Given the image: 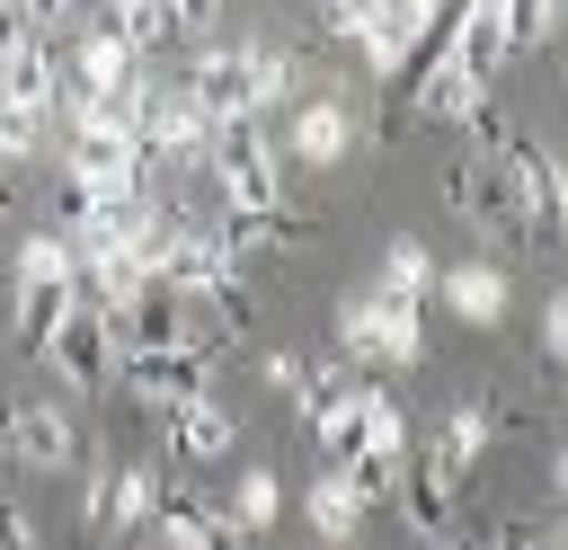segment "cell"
Returning <instances> with one entry per match:
<instances>
[{"mask_svg":"<svg viewBox=\"0 0 568 550\" xmlns=\"http://www.w3.org/2000/svg\"><path fill=\"white\" fill-rule=\"evenodd\" d=\"M9 452H18L27 470L62 479V470L80 461V426H71L53 399H9Z\"/></svg>","mask_w":568,"mask_h":550,"instance_id":"13","label":"cell"},{"mask_svg":"<svg viewBox=\"0 0 568 550\" xmlns=\"http://www.w3.org/2000/svg\"><path fill=\"white\" fill-rule=\"evenodd\" d=\"M550 488H559V497H568V444H559V452H550Z\"/></svg>","mask_w":568,"mask_h":550,"instance_id":"35","label":"cell"},{"mask_svg":"<svg viewBox=\"0 0 568 550\" xmlns=\"http://www.w3.org/2000/svg\"><path fill=\"white\" fill-rule=\"evenodd\" d=\"M497 177H506V195H515V213H524V240H532V257H541V248L568 231V169H559V151L532 142V133H506Z\"/></svg>","mask_w":568,"mask_h":550,"instance_id":"3","label":"cell"},{"mask_svg":"<svg viewBox=\"0 0 568 550\" xmlns=\"http://www.w3.org/2000/svg\"><path fill=\"white\" fill-rule=\"evenodd\" d=\"M302 515H311V532H320L328 550H355V541H364V515H373V506L355 497V479H346V470H320V479L302 488Z\"/></svg>","mask_w":568,"mask_h":550,"instance_id":"20","label":"cell"},{"mask_svg":"<svg viewBox=\"0 0 568 550\" xmlns=\"http://www.w3.org/2000/svg\"><path fill=\"white\" fill-rule=\"evenodd\" d=\"M98 27H115L142 62L160 53V44H204V27H213V9H195V0H115Z\"/></svg>","mask_w":568,"mask_h":550,"instance_id":"12","label":"cell"},{"mask_svg":"<svg viewBox=\"0 0 568 550\" xmlns=\"http://www.w3.org/2000/svg\"><path fill=\"white\" fill-rule=\"evenodd\" d=\"M27 35H36V27H27V0H0V62H9Z\"/></svg>","mask_w":568,"mask_h":550,"instance_id":"34","label":"cell"},{"mask_svg":"<svg viewBox=\"0 0 568 550\" xmlns=\"http://www.w3.org/2000/svg\"><path fill=\"white\" fill-rule=\"evenodd\" d=\"M0 550H44V532H36V515L18 497H0Z\"/></svg>","mask_w":568,"mask_h":550,"instance_id":"31","label":"cell"},{"mask_svg":"<svg viewBox=\"0 0 568 550\" xmlns=\"http://www.w3.org/2000/svg\"><path fill=\"white\" fill-rule=\"evenodd\" d=\"M62 310H71V293H36V284H18V293H9V337H18L27 355H44V337L62 328Z\"/></svg>","mask_w":568,"mask_h":550,"instance_id":"26","label":"cell"},{"mask_svg":"<svg viewBox=\"0 0 568 550\" xmlns=\"http://www.w3.org/2000/svg\"><path fill=\"white\" fill-rule=\"evenodd\" d=\"M444 204H453L479 240H515V248H532V240H524V213H515V195H506V177H497L488 151H453V169H444Z\"/></svg>","mask_w":568,"mask_h":550,"instance_id":"8","label":"cell"},{"mask_svg":"<svg viewBox=\"0 0 568 550\" xmlns=\"http://www.w3.org/2000/svg\"><path fill=\"white\" fill-rule=\"evenodd\" d=\"M106 497H115V452L80 444V532H106Z\"/></svg>","mask_w":568,"mask_h":550,"instance_id":"28","label":"cell"},{"mask_svg":"<svg viewBox=\"0 0 568 550\" xmlns=\"http://www.w3.org/2000/svg\"><path fill=\"white\" fill-rule=\"evenodd\" d=\"M479 550H550V541H541V523H524V515H506L497 532H479Z\"/></svg>","mask_w":568,"mask_h":550,"instance_id":"33","label":"cell"},{"mask_svg":"<svg viewBox=\"0 0 568 550\" xmlns=\"http://www.w3.org/2000/svg\"><path fill=\"white\" fill-rule=\"evenodd\" d=\"M0 426H9V399H0Z\"/></svg>","mask_w":568,"mask_h":550,"instance_id":"41","label":"cell"},{"mask_svg":"<svg viewBox=\"0 0 568 550\" xmlns=\"http://www.w3.org/2000/svg\"><path fill=\"white\" fill-rule=\"evenodd\" d=\"M453 53L497 89V71L515 62V35H506V0H470V9H453Z\"/></svg>","mask_w":568,"mask_h":550,"instance_id":"18","label":"cell"},{"mask_svg":"<svg viewBox=\"0 0 568 550\" xmlns=\"http://www.w3.org/2000/svg\"><path fill=\"white\" fill-rule=\"evenodd\" d=\"M541 541H550V550H568V515H559V523H550V532H541Z\"/></svg>","mask_w":568,"mask_h":550,"instance_id":"37","label":"cell"},{"mask_svg":"<svg viewBox=\"0 0 568 550\" xmlns=\"http://www.w3.org/2000/svg\"><path fill=\"white\" fill-rule=\"evenodd\" d=\"M559 27H568V9H550V0H506V35H515V53L550 44Z\"/></svg>","mask_w":568,"mask_h":550,"instance_id":"29","label":"cell"},{"mask_svg":"<svg viewBox=\"0 0 568 550\" xmlns=\"http://www.w3.org/2000/svg\"><path fill=\"white\" fill-rule=\"evenodd\" d=\"M435 275H444V266H435V248H426L417 231H399V240L382 248V284H373V293H382V302H399V310H426Z\"/></svg>","mask_w":568,"mask_h":550,"instance_id":"22","label":"cell"},{"mask_svg":"<svg viewBox=\"0 0 568 550\" xmlns=\"http://www.w3.org/2000/svg\"><path fill=\"white\" fill-rule=\"evenodd\" d=\"M44 364H53V381H71L80 399H98L115 373H124V346H115V319L98 310V302H80L71 293V310H62V328L44 337Z\"/></svg>","mask_w":568,"mask_h":550,"instance_id":"4","label":"cell"},{"mask_svg":"<svg viewBox=\"0 0 568 550\" xmlns=\"http://www.w3.org/2000/svg\"><path fill=\"white\" fill-rule=\"evenodd\" d=\"M169 506V461H115V497H106V532L98 541H142Z\"/></svg>","mask_w":568,"mask_h":550,"instance_id":"17","label":"cell"},{"mask_svg":"<svg viewBox=\"0 0 568 550\" xmlns=\"http://www.w3.org/2000/svg\"><path fill=\"white\" fill-rule=\"evenodd\" d=\"M115 346H124V355H178V346H195L178 293H169V284H142V293L115 310Z\"/></svg>","mask_w":568,"mask_h":550,"instance_id":"15","label":"cell"},{"mask_svg":"<svg viewBox=\"0 0 568 550\" xmlns=\"http://www.w3.org/2000/svg\"><path fill=\"white\" fill-rule=\"evenodd\" d=\"M248 80H257V124H266L275 106L293 115V106L311 98V62H302L293 44H248Z\"/></svg>","mask_w":568,"mask_h":550,"instance_id":"21","label":"cell"},{"mask_svg":"<svg viewBox=\"0 0 568 550\" xmlns=\"http://www.w3.org/2000/svg\"><path fill=\"white\" fill-rule=\"evenodd\" d=\"M541 355H550V364H568V284L541 302Z\"/></svg>","mask_w":568,"mask_h":550,"instance_id":"32","label":"cell"},{"mask_svg":"<svg viewBox=\"0 0 568 550\" xmlns=\"http://www.w3.org/2000/svg\"><path fill=\"white\" fill-rule=\"evenodd\" d=\"M559 80H568V27H559Z\"/></svg>","mask_w":568,"mask_h":550,"instance_id":"40","label":"cell"},{"mask_svg":"<svg viewBox=\"0 0 568 550\" xmlns=\"http://www.w3.org/2000/svg\"><path fill=\"white\" fill-rule=\"evenodd\" d=\"M151 550H257L222 506H204L195 488H178L169 479V506H160V523H151Z\"/></svg>","mask_w":568,"mask_h":550,"instance_id":"14","label":"cell"},{"mask_svg":"<svg viewBox=\"0 0 568 550\" xmlns=\"http://www.w3.org/2000/svg\"><path fill=\"white\" fill-rule=\"evenodd\" d=\"M178 310H186V337L204 346V355H222V346H240V337H257V293H248V275H204V284H186L178 293Z\"/></svg>","mask_w":568,"mask_h":550,"instance_id":"10","label":"cell"},{"mask_svg":"<svg viewBox=\"0 0 568 550\" xmlns=\"http://www.w3.org/2000/svg\"><path fill=\"white\" fill-rule=\"evenodd\" d=\"M390 506H399V523H408V532H417V541H444V523H453V497H444V488H435V479H426V470H408V479H399V497H390Z\"/></svg>","mask_w":568,"mask_h":550,"instance_id":"27","label":"cell"},{"mask_svg":"<svg viewBox=\"0 0 568 550\" xmlns=\"http://www.w3.org/2000/svg\"><path fill=\"white\" fill-rule=\"evenodd\" d=\"M0 213H9V204H0Z\"/></svg>","mask_w":568,"mask_h":550,"instance_id":"42","label":"cell"},{"mask_svg":"<svg viewBox=\"0 0 568 550\" xmlns=\"http://www.w3.org/2000/svg\"><path fill=\"white\" fill-rule=\"evenodd\" d=\"M328 328H337V355H346V364H417V355H426V310H399V302H382L373 284L337 293Z\"/></svg>","mask_w":568,"mask_h":550,"instance_id":"2","label":"cell"},{"mask_svg":"<svg viewBox=\"0 0 568 550\" xmlns=\"http://www.w3.org/2000/svg\"><path fill=\"white\" fill-rule=\"evenodd\" d=\"M160 426H169V461L178 470H204V461H231L240 452V417L222 408V390L195 399V408H178V417H160Z\"/></svg>","mask_w":568,"mask_h":550,"instance_id":"16","label":"cell"},{"mask_svg":"<svg viewBox=\"0 0 568 550\" xmlns=\"http://www.w3.org/2000/svg\"><path fill=\"white\" fill-rule=\"evenodd\" d=\"M435 293H444V310H453V319H470V328H497V319H506V302H515V293H506V266H488V257L444 266V275H435Z\"/></svg>","mask_w":568,"mask_h":550,"instance_id":"19","label":"cell"},{"mask_svg":"<svg viewBox=\"0 0 568 550\" xmlns=\"http://www.w3.org/2000/svg\"><path fill=\"white\" fill-rule=\"evenodd\" d=\"M178 80H186V98L204 106V124H213V133H231V124H257L248 44H195V62H186Z\"/></svg>","mask_w":568,"mask_h":550,"instance_id":"7","label":"cell"},{"mask_svg":"<svg viewBox=\"0 0 568 550\" xmlns=\"http://www.w3.org/2000/svg\"><path fill=\"white\" fill-rule=\"evenodd\" d=\"M213 204L222 213H248V222H275L284 213V151H275V133L266 124H231V133H213Z\"/></svg>","mask_w":568,"mask_h":550,"instance_id":"1","label":"cell"},{"mask_svg":"<svg viewBox=\"0 0 568 550\" xmlns=\"http://www.w3.org/2000/svg\"><path fill=\"white\" fill-rule=\"evenodd\" d=\"M9 177H18V160H9V151H0V204H9Z\"/></svg>","mask_w":568,"mask_h":550,"instance_id":"38","label":"cell"},{"mask_svg":"<svg viewBox=\"0 0 568 550\" xmlns=\"http://www.w3.org/2000/svg\"><path fill=\"white\" fill-rule=\"evenodd\" d=\"M355 142H364V115H355L337 89H320V98H302V106L284 115V142H275V151L302 160V169H337Z\"/></svg>","mask_w":568,"mask_h":550,"instance_id":"11","label":"cell"},{"mask_svg":"<svg viewBox=\"0 0 568 550\" xmlns=\"http://www.w3.org/2000/svg\"><path fill=\"white\" fill-rule=\"evenodd\" d=\"M9 461H18V452H9V426H0V497H9Z\"/></svg>","mask_w":568,"mask_h":550,"instance_id":"36","label":"cell"},{"mask_svg":"<svg viewBox=\"0 0 568 550\" xmlns=\"http://www.w3.org/2000/svg\"><path fill=\"white\" fill-rule=\"evenodd\" d=\"M488 444H497V408H488V399H453V408L435 417V435H426V461H417V470H426L444 497H462V488H470V470L488 461Z\"/></svg>","mask_w":568,"mask_h":550,"instance_id":"9","label":"cell"},{"mask_svg":"<svg viewBox=\"0 0 568 550\" xmlns=\"http://www.w3.org/2000/svg\"><path fill=\"white\" fill-rule=\"evenodd\" d=\"M18 284H36V293H80L71 240H53V231H27V240H18Z\"/></svg>","mask_w":568,"mask_h":550,"instance_id":"25","label":"cell"},{"mask_svg":"<svg viewBox=\"0 0 568 550\" xmlns=\"http://www.w3.org/2000/svg\"><path fill=\"white\" fill-rule=\"evenodd\" d=\"M417 550H479V541H417Z\"/></svg>","mask_w":568,"mask_h":550,"instance_id":"39","label":"cell"},{"mask_svg":"<svg viewBox=\"0 0 568 550\" xmlns=\"http://www.w3.org/2000/svg\"><path fill=\"white\" fill-rule=\"evenodd\" d=\"M355 452H408V408L373 373H355Z\"/></svg>","mask_w":568,"mask_h":550,"instance_id":"23","label":"cell"},{"mask_svg":"<svg viewBox=\"0 0 568 550\" xmlns=\"http://www.w3.org/2000/svg\"><path fill=\"white\" fill-rule=\"evenodd\" d=\"M133 151H151L160 169H204V160H213V124H204V106L186 98V80H178V71H160V80H151V106H142Z\"/></svg>","mask_w":568,"mask_h":550,"instance_id":"5","label":"cell"},{"mask_svg":"<svg viewBox=\"0 0 568 550\" xmlns=\"http://www.w3.org/2000/svg\"><path fill=\"white\" fill-rule=\"evenodd\" d=\"M222 515H231V523H240L248 541H257V532H275V523H284V479H275L266 461H248V470L231 479V497H222Z\"/></svg>","mask_w":568,"mask_h":550,"instance_id":"24","label":"cell"},{"mask_svg":"<svg viewBox=\"0 0 568 550\" xmlns=\"http://www.w3.org/2000/svg\"><path fill=\"white\" fill-rule=\"evenodd\" d=\"M213 364L222 355H204V346H178V355H124V399L133 408H151V417H178V408H195V399H213Z\"/></svg>","mask_w":568,"mask_h":550,"instance_id":"6","label":"cell"},{"mask_svg":"<svg viewBox=\"0 0 568 550\" xmlns=\"http://www.w3.org/2000/svg\"><path fill=\"white\" fill-rule=\"evenodd\" d=\"M257 381H266L275 399H293V381H302V355H293V346H266V355H257Z\"/></svg>","mask_w":568,"mask_h":550,"instance_id":"30","label":"cell"}]
</instances>
